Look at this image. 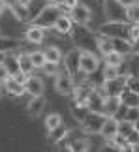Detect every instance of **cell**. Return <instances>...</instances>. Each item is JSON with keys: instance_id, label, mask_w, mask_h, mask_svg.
<instances>
[{"instance_id": "1", "label": "cell", "mask_w": 139, "mask_h": 152, "mask_svg": "<svg viewBox=\"0 0 139 152\" xmlns=\"http://www.w3.org/2000/svg\"><path fill=\"white\" fill-rule=\"evenodd\" d=\"M72 39L75 42V47H79L81 51H98V36L90 28H86V25H75L72 26Z\"/></svg>"}, {"instance_id": "2", "label": "cell", "mask_w": 139, "mask_h": 152, "mask_svg": "<svg viewBox=\"0 0 139 152\" xmlns=\"http://www.w3.org/2000/svg\"><path fill=\"white\" fill-rule=\"evenodd\" d=\"M60 15H62V6L49 2V4H45L43 10L30 21V25L42 26V28H53L55 23H56V19H59Z\"/></svg>"}, {"instance_id": "3", "label": "cell", "mask_w": 139, "mask_h": 152, "mask_svg": "<svg viewBox=\"0 0 139 152\" xmlns=\"http://www.w3.org/2000/svg\"><path fill=\"white\" fill-rule=\"evenodd\" d=\"M130 25L132 23L128 21H107L98 28L100 36H105V38H126L130 39Z\"/></svg>"}, {"instance_id": "4", "label": "cell", "mask_w": 139, "mask_h": 152, "mask_svg": "<svg viewBox=\"0 0 139 152\" xmlns=\"http://www.w3.org/2000/svg\"><path fill=\"white\" fill-rule=\"evenodd\" d=\"M103 15L107 21H128V8L119 0H103ZM130 23V21H128Z\"/></svg>"}, {"instance_id": "5", "label": "cell", "mask_w": 139, "mask_h": 152, "mask_svg": "<svg viewBox=\"0 0 139 152\" xmlns=\"http://www.w3.org/2000/svg\"><path fill=\"white\" fill-rule=\"evenodd\" d=\"M105 118H107L105 113H100V111H89L86 116L79 122V124L85 130V133H100Z\"/></svg>"}, {"instance_id": "6", "label": "cell", "mask_w": 139, "mask_h": 152, "mask_svg": "<svg viewBox=\"0 0 139 152\" xmlns=\"http://www.w3.org/2000/svg\"><path fill=\"white\" fill-rule=\"evenodd\" d=\"M100 69V56L94 51H81V64L79 72L85 75H92Z\"/></svg>"}, {"instance_id": "7", "label": "cell", "mask_w": 139, "mask_h": 152, "mask_svg": "<svg viewBox=\"0 0 139 152\" xmlns=\"http://www.w3.org/2000/svg\"><path fill=\"white\" fill-rule=\"evenodd\" d=\"M55 90L59 92L60 96H73L75 83H73V77L66 72V69L64 72H59L55 75Z\"/></svg>"}, {"instance_id": "8", "label": "cell", "mask_w": 139, "mask_h": 152, "mask_svg": "<svg viewBox=\"0 0 139 152\" xmlns=\"http://www.w3.org/2000/svg\"><path fill=\"white\" fill-rule=\"evenodd\" d=\"M62 62H64V69L72 75L79 73V64H81V49L79 47H73L70 49L64 56H62Z\"/></svg>"}, {"instance_id": "9", "label": "cell", "mask_w": 139, "mask_h": 152, "mask_svg": "<svg viewBox=\"0 0 139 152\" xmlns=\"http://www.w3.org/2000/svg\"><path fill=\"white\" fill-rule=\"evenodd\" d=\"M70 17H72V21L75 25H89L92 21V11H90L89 6L77 2L72 10H70Z\"/></svg>"}, {"instance_id": "10", "label": "cell", "mask_w": 139, "mask_h": 152, "mask_svg": "<svg viewBox=\"0 0 139 152\" xmlns=\"http://www.w3.org/2000/svg\"><path fill=\"white\" fill-rule=\"evenodd\" d=\"M102 88L105 90V96H120L122 90L126 88V77L119 75V77H113V79H103Z\"/></svg>"}, {"instance_id": "11", "label": "cell", "mask_w": 139, "mask_h": 152, "mask_svg": "<svg viewBox=\"0 0 139 152\" xmlns=\"http://www.w3.org/2000/svg\"><path fill=\"white\" fill-rule=\"evenodd\" d=\"M25 90H26V94H30V96H43V90H45V86H43V81L42 77H36V75H26V79H25Z\"/></svg>"}, {"instance_id": "12", "label": "cell", "mask_w": 139, "mask_h": 152, "mask_svg": "<svg viewBox=\"0 0 139 152\" xmlns=\"http://www.w3.org/2000/svg\"><path fill=\"white\" fill-rule=\"evenodd\" d=\"M119 133V118H115V116H107L105 122H103L102 130H100V135L109 141V139H113L115 135Z\"/></svg>"}, {"instance_id": "13", "label": "cell", "mask_w": 139, "mask_h": 152, "mask_svg": "<svg viewBox=\"0 0 139 152\" xmlns=\"http://www.w3.org/2000/svg\"><path fill=\"white\" fill-rule=\"evenodd\" d=\"M4 90L8 92L10 96H23L26 92L25 90V85H23L17 77H11V75L4 81Z\"/></svg>"}, {"instance_id": "14", "label": "cell", "mask_w": 139, "mask_h": 152, "mask_svg": "<svg viewBox=\"0 0 139 152\" xmlns=\"http://www.w3.org/2000/svg\"><path fill=\"white\" fill-rule=\"evenodd\" d=\"M45 38V28L42 26H36V25H30L28 30L25 32V42L28 43H34V45H40Z\"/></svg>"}, {"instance_id": "15", "label": "cell", "mask_w": 139, "mask_h": 152, "mask_svg": "<svg viewBox=\"0 0 139 152\" xmlns=\"http://www.w3.org/2000/svg\"><path fill=\"white\" fill-rule=\"evenodd\" d=\"M120 96H105V100H103V113L107 116H117L119 111H120Z\"/></svg>"}, {"instance_id": "16", "label": "cell", "mask_w": 139, "mask_h": 152, "mask_svg": "<svg viewBox=\"0 0 139 152\" xmlns=\"http://www.w3.org/2000/svg\"><path fill=\"white\" fill-rule=\"evenodd\" d=\"M45 109V98L43 96H30V102L26 103V111L30 116H40Z\"/></svg>"}, {"instance_id": "17", "label": "cell", "mask_w": 139, "mask_h": 152, "mask_svg": "<svg viewBox=\"0 0 139 152\" xmlns=\"http://www.w3.org/2000/svg\"><path fill=\"white\" fill-rule=\"evenodd\" d=\"M68 132H70V130L64 126V122H62V124L55 126L53 130H47V141H49V143H53V145H59L62 139L68 135Z\"/></svg>"}, {"instance_id": "18", "label": "cell", "mask_w": 139, "mask_h": 152, "mask_svg": "<svg viewBox=\"0 0 139 152\" xmlns=\"http://www.w3.org/2000/svg\"><path fill=\"white\" fill-rule=\"evenodd\" d=\"M2 64L6 66V69H8V73L11 75V77H17V75L21 73V68H19V58H17L15 55H11V51L6 55V58L2 60Z\"/></svg>"}, {"instance_id": "19", "label": "cell", "mask_w": 139, "mask_h": 152, "mask_svg": "<svg viewBox=\"0 0 139 152\" xmlns=\"http://www.w3.org/2000/svg\"><path fill=\"white\" fill-rule=\"evenodd\" d=\"M72 26H73V21H72V17L70 15H64L62 13L59 19H56L55 23V30L59 32V34H70V30H72Z\"/></svg>"}, {"instance_id": "20", "label": "cell", "mask_w": 139, "mask_h": 152, "mask_svg": "<svg viewBox=\"0 0 139 152\" xmlns=\"http://www.w3.org/2000/svg\"><path fill=\"white\" fill-rule=\"evenodd\" d=\"M113 39V51L120 53V55H132V42L126 38H111Z\"/></svg>"}, {"instance_id": "21", "label": "cell", "mask_w": 139, "mask_h": 152, "mask_svg": "<svg viewBox=\"0 0 139 152\" xmlns=\"http://www.w3.org/2000/svg\"><path fill=\"white\" fill-rule=\"evenodd\" d=\"M120 102H122V105H126V107H139V94L124 88L122 94H120Z\"/></svg>"}, {"instance_id": "22", "label": "cell", "mask_w": 139, "mask_h": 152, "mask_svg": "<svg viewBox=\"0 0 139 152\" xmlns=\"http://www.w3.org/2000/svg\"><path fill=\"white\" fill-rule=\"evenodd\" d=\"M49 4V0H30V2L26 4V11H28V23H30L34 17H36L40 11L43 10V6Z\"/></svg>"}, {"instance_id": "23", "label": "cell", "mask_w": 139, "mask_h": 152, "mask_svg": "<svg viewBox=\"0 0 139 152\" xmlns=\"http://www.w3.org/2000/svg\"><path fill=\"white\" fill-rule=\"evenodd\" d=\"M17 58H19V68H21V72L23 73H26V75H30L32 73V60H30V53H19L17 55Z\"/></svg>"}, {"instance_id": "24", "label": "cell", "mask_w": 139, "mask_h": 152, "mask_svg": "<svg viewBox=\"0 0 139 152\" xmlns=\"http://www.w3.org/2000/svg\"><path fill=\"white\" fill-rule=\"evenodd\" d=\"M70 111H72V115H73V118L77 120V122H81L86 116V113H89V105L86 103H79V102H75L72 107H70Z\"/></svg>"}, {"instance_id": "25", "label": "cell", "mask_w": 139, "mask_h": 152, "mask_svg": "<svg viewBox=\"0 0 139 152\" xmlns=\"http://www.w3.org/2000/svg\"><path fill=\"white\" fill-rule=\"evenodd\" d=\"M43 55H45V60L47 62L60 64V60H62V53H60V49L56 47V45H49V47L43 51Z\"/></svg>"}, {"instance_id": "26", "label": "cell", "mask_w": 139, "mask_h": 152, "mask_svg": "<svg viewBox=\"0 0 139 152\" xmlns=\"http://www.w3.org/2000/svg\"><path fill=\"white\" fill-rule=\"evenodd\" d=\"M111 51H113V39L111 38H105V36L98 38V53H100L102 56L109 55Z\"/></svg>"}, {"instance_id": "27", "label": "cell", "mask_w": 139, "mask_h": 152, "mask_svg": "<svg viewBox=\"0 0 139 152\" xmlns=\"http://www.w3.org/2000/svg\"><path fill=\"white\" fill-rule=\"evenodd\" d=\"M124 55H120V53L117 51H111L109 55L103 56V60H105V66H119V64H122L124 62Z\"/></svg>"}, {"instance_id": "28", "label": "cell", "mask_w": 139, "mask_h": 152, "mask_svg": "<svg viewBox=\"0 0 139 152\" xmlns=\"http://www.w3.org/2000/svg\"><path fill=\"white\" fill-rule=\"evenodd\" d=\"M19 47V42L13 38H2L0 36V53H8V51H13Z\"/></svg>"}, {"instance_id": "29", "label": "cell", "mask_w": 139, "mask_h": 152, "mask_svg": "<svg viewBox=\"0 0 139 152\" xmlns=\"http://www.w3.org/2000/svg\"><path fill=\"white\" fill-rule=\"evenodd\" d=\"M30 60H32V66H34V69H42L43 66H45V55H43V51H34V53H30Z\"/></svg>"}, {"instance_id": "30", "label": "cell", "mask_w": 139, "mask_h": 152, "mask_svg": "<svg viewBox=\"0 0 139 152\" xmlns=\"http://www.w3.org/2000/svg\"><path fill=\"white\" fill-rule=\"evenodd\" d=\"M92 148V143L89 141V139H75V141L72 143V150L73 152H86Z\"/></svg>"}, {"instance_id": "31", "label": "cell", "mask_w": 139, "mask_h": 152, "mask_svg": "<svg viewBox=\"0 0 139 152\" xmlns=\"http://www.w3.org/2000/svg\"><path fill=\"white\" fill-rule=\"evenodd\" d=\"M59 124H62V116L59 113H51V115L45 116V128H47V130H53V128L59 126Z\"/></svg>"}, {"instance_id": "32", "label": "cell", "mask_w": 139, "mask_h": 152, "mask_svg": "<svg viewBox=\"0 0 139 152\" xmlns=\"http://www.w3.org/2000/svg\"><path fill=\"white\" fill-rule=\"evenodd\" d=\"M126 88L139 94V75H134V73L126 75Z\"/></svg>"}, {"instance_id": "33", "label": "cell", "mask_w": 139, "mask_h": 152, "mask_svg": "<svg viewBox=\"0 0 139 152\" xmlns=\"http://www.w3.org/2000/svg\"><path fill=\"white\" fill-rule=\"evenodd\" d=\"M135 130V124H134V122H130V120H119V133H120V135H128V133L130 132H134Z\"/></svg>"}, {"instance_id": "34", "label": "cell", "mask_w": 139, "mask_h": 152, "mask_svg": "<svg viewBox=\"0 0 139 152\" xmlns=\"http://www.w3.org/2000/svg\"><path fill=\"white\" fill-rule=\"evenodd\" d=\"M122 118L124 120H130V122H134V124H135V120L139 118V107H126Z\"/></svg>"}, {"instance_id": "35", "label": "cell", "mask_w": 139, "mask_h": 152, "mask_svg": "<svg viewBox=\"0 0 139 152\" xmlns=\"http://www.w3.org/2000/svg\"><path fill=\"white\" fill-rule=\"evenodd\" d=\"M128 21L130 23H139V4H134L128 8Z\"/></svg>"}, {"instance_id": "36", "label": "cell", "mask_w": 139, "mask_h": 152, "mask_svg": "<svg viewBox=\"0 0 139 152\" xmlns=\"http://www.w3.org/2000/svg\"><path fill=\"white\" fill-rule=\"evenodd\" d=\"M119 68L117 66H105L103 68V79H113V77H119Z\"/></svg>"}, {"instance_id": "37", "label": "cell", "mask_w": 139, "mask_h": 152, "mask_svg": "<svg viewBox=\"0 0 139 152\" xmlns=\"http://www.w3.org/2000/svg\"><path fill=\"white\" fill-rule=\"evenodd\" d=\"M126 143L132 145L134 148H137V145H139V132L134 130V132H130L128 135H126Z\"/></svg>"}, {"instance_id": "38", "label": "cell", "mask_w": 139, "mask_h": 152, "mask_svg": "<svg viewBox=\"0 0 139 152\" xmlns=\"http://www.w3.org/2000/svg\"><path fill=\"white\" fill-rule=\"evenodd\" d=\"M59 64H55V62H45V66L42 69H45V73L47 75H56V72H59Z\"/></svg>"}, {"instance_id": "39", "label": "cell", "mask_w": 139, "mask_h": 152, "mask_svg": "<svg viewBox=\"0 0 139 152\" xmlns=\"http://www.w3.org/2000/svg\"><path fill=\"white\" fill-rule=\"evenodd\" d=\"M10 77V73H8V69H6V66H4V64L2 62H0V83H4V81L6 79H8Z\"/></svg>"}, {"instance_id": "40", "label": "cell", "mask_w": 139, "mask_h": 152, "mask_svg": "<svg viewBox=\"0 0 139 152\" xmlns=\"http://www.w3.org/2000/svg\"><path fill=\"white\" fill-rule=\"evenodd\" d=\"M77 2H79V0H62V10H68V11H70Z\"/></svg>"}, {"instance_id": "41", "label": "cell", "mask_w": 139, "mask_h": 152, "mask_svg": "<svg viewBox=\"0 0 139 152\" xmlns=\"http://www.w3.org/2000/svg\"><path fill=\"white\" fill-rule=\"evenodd\" d=\"M132 55H135V56H139V36L132 42Z\"/></svg>"}, {"instance_id": "42", "label": "cell", "mask_w": 139, "mask_h": 152, "mask_svg": "<svg viewBox=\"0 0 139 152\" xmlns=\"http://www.w3.org/2000/svg\"><path fill=\"white\" fill-rule=\"evenodd\" d=\"M120 4H124L126 8H130V6H134V4H137V0H119Z\"/></svg>"}, {"instance_id": "43", "label": "cell", "mask_w": 139, "mask_h": 152, "mask_svg": "<svg viewBox=\"0 0 139 152\" xmlns=\"http://www.w3.org/2000/svg\"><path fill=\"white\" fill-rule=\"evenodd\" d=\"M6 10H8V4H6V0H0V15H2Z\"/></svg>"}, {"instance_id": "44", "label": "cell", "mask_w": 139, "mask_h": 152, "mask_svg": "<svg viewBox=\"0 0 139 152\" xmlns=\"http://www.w3.org/2000/svg\"><path fill=\"white\" fill-rule=\"evenodd\" d=\"M135 130H137V132H139V118H137V120H135Z\"/></svg>"}, {"instance_id": "45", "label": "cell", "mask_w": 139, "mask_h": 152, "mask_svg": "<svg viewBox=\"0 0 139 152\" xmlns=\"http://www.w3.org/2000/svg\"><path fill=\"white\" fill-rule=\"evenodd\" d=\"M96 2H103V0H96Z\"/></svg>"}, {"instance_id": "46", "label": "cell", "mask_w": 139, "mask_h": 152, "mask_svg": "<svg viewBox=\"0 0 139 152\" xmlns=\"http://www.w3.org/2000/svg\"><path fill=\"white\" fill-rule=\"evenodd\" d=\"M135 25H137V28H139V23H135Z\"/></svg>"}]
</instances>
